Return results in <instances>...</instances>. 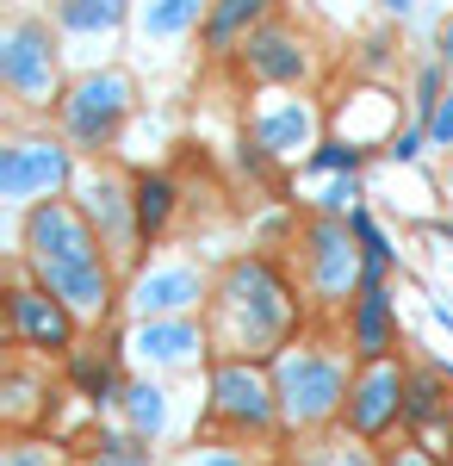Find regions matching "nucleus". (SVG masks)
<instances>
[{
    "label": "nucleus",
    "mask_w": 453,
    "mask_h": 466,
    "mask_svg": "<svg viewBox=\"0 0 453 466\" xmlns=\"http://www.w3.org/2000/svg\"><path fill=\"white\" fill-rule=\"evenodd\" d=\"M391 466H428V461H422V454H398Z\"/></svg>",
    "instance_id": "31"
},
{
    "label": "nucleus",
    "mask_w": 453,
    "mask_h": 466,
    "mask_svg": "<svg viewBox=\"0 0 453 466\" xmlns=\"http://www.w3.org/2000/svg\"><path fill=\"white\" fill-rule=\"evenodd\" d=\"M274 386H279V417H286L292 430L336 417V410H342V392H348L342 360L317 355V349H286V355L274 360Z\"/></svg>",
    "instance_id": "3"
},
{
    "label": "nucleus",
    "mask_w": 453,
    "mask_h": 466,
    "mask_svg": "<svg viewBox=\"0 0 453 466\" xmlns=\"http://www.w3.org/2000/svg\"><path fill=\"white\" fill-rule=\"evenodd\" d=\"M131 199H137V237H162V224H168V212H175V180L143 175Z\"/></svg>",
    "instance_id": "18"
},
{
    "label": "nucleus",
    "mask_w": 453,
    "mask_h": 466,
    "mask_svg": "<svg viewBox=\"0 0 453 466\" xmlns=\"http://www.w3.org/2000/svg\"><path fill=\"white\" fill-rule=\"evenodd\" d=\"M404 373L391 367V360H373L367 373H360V386L348 392V430L367 441V435H385L398 423V410H404Z\"/></svg>",
    "instance_id": "8"
},
{
    "label": "nucleus",
    "mask_w": 453,
    "mask_h": 466,
    "mask_svg": "<svg viewBox=\"0 0 453 466\" xmlns=\"http://www.w3.org/2000/svg\"><path fill=\"white\" fill-rule=\"evenodd\" d=\"M404 410H410V423H435V410H441V380L435 373H422L404 386Z\"/></svg>",
    "instance_id": "22"
},
{
    "label": "nucleus",
    "mask_w": 453,
    "mask_h": 466,
    "mask_svg": "<svg viewBox=\"0 0 453 466\" xmlns=\"http://www.w3.org/2000/svg\"><path fill=\"white\" fill-rule=\"evenodd\" d=\"M428 137H435L441 149H453V94L435 106V118H428Z\"/></svg>",
    "instance_id": "24"
},
{
    "label": "nucleus",
    "mask_w": 453,
    "mask_h": 466,
    "mask_svg": "<svg viewBox=\"0 0 453 466\" xmlns=\"http://www.w3.org/2000/svg\"><path fill=\"white\" fill-rule=\"evenodd\" d=\"M211 410H217L224 423L267 430L274 410H279V386H267V373L248 367V360H224V367L211 373Z\"/></svg>",
    "instance_id": "6"
},
{
    "label": "nucleus",
    "mask_w": 453,
    "mask_h": 466,
    "mask_svg": "<svg viewBox=\"0 0 453 466\" xmlns=\"http://www.w3.org/2000/svg\"><path fill=\"white\" fill-rule=\"evenodd\" d=\"M274 13V0H211V19H206V44L224 56L237 50V37H255L261 19Z\"/></svg>",
    "instance_id": "13"
},
{
    "label": "nucleus",
    "mask_w": 453,
    "mask_h": 466,
    "mask_svg": "<svg viewBox=\"0 0 453 466\" xmlns=\"http://www.w3.org/2000/svg\"><path fill=\"white\" fill-rule=\"evenodd\" d=\"M87 224L94 230H106V243H131L137 237V199H125V187L112 175H94L87 180Z\"/></svg>",
    "instance_id": "12"
},
{
    "label": "nucleus",
    "mask_w": 453,
    "mask_h": 466,
    "mask_svg": "<svg viewBox=\"0 0 453 466\" xmlns=\"http://www.w3.org/2000/svg\"><path fill=\"white\" fill-rule=\"evenodd\" d=\"M199 466H243V461H237V454H206Z\"/></svg>",
    "instance_id": "28"
},
{
    "label": "nucleus",
    "mask_w": 453,
    "mask_h": 466,
    "mask_svg": "<svg viewBox=\"0 0 453 466\" xmlns=\"http://www.w3.org/2000/svg\"><path fill=\"white\" fill-rule=\"evenodd\" d=\"M25 249H32V268L44 292H56L75 318H100L112 305V280H106V261H100V237L87 212H75L63 199L37 206L25 218Z\"/></svg>",
    "instance_id": "1"
},
{
    "label": "nucleus",
    "mask_w": 453,
    "mask_h": 466,
    "mask_svg": "<svg viewBox=\"0 0 453 466\" xmlns=\"http://www.w3.org/2000/svg\"><path fill=\"white\" fill-rule=\"evenodd\" d=\"M0 75L32 106H44L56 94V44H50V25L44 19H13L0 32Z\"/></svg>",
    "instance_id": "5"
},
{
    "label": "nucleus",
    "mask_w": 453,
    "mask_h": 466,
    "mask_svg": "<svg viewBox=\"0 0 453 466\" xmlns=\"http://www.w3.org/2000/svg\"><path fill=\"white\" fill-rule=\"evenodd\" d=\"M125 410H131V430L137 435H156L168 423V392L149 386V380H137V386H125Z\"/></svg>",
    "instance_id": "21"
},
{
    "label": "nucleus",
    "mask_w": 453,
    "mask_h": 466,
    "mask_svg": "<svg viewBox=\"0 0 453 466\" xmlns=\"http://www.w3.org/2000/svg\"><path fill=\"white\" fill-rule=\"evenodd\" d=\"M6 311H13V336H19V342H32V349H69V336H75V311L63 305V299H56V292L13 287Z\"/></svg>",
    "instance_id": "10"
},
{
    "label": "nucleus",
    "mask_w": 453,
    "mask_h": 466,
    "mask_svg": "<svg viewBox=\"0 0 453 466\" xmlns=\"http://www.w3.org/2000/svg\"><path fill=\"white\" fill-rule=\"evenodd\" d=\"M311 137H317V112L311 106L286 100V106L261 112V149H274V156H298V149H311Z\"/></svg>",
    "instance_id": "14"
},
{
    "label": "nucleus",
    "mask_w": 453,
    "mask_h": 466,
    "mask_svg": "<svg viewBox=\"0 0 453 466\" xmlns=\"http://www.w3.org/2000/svg\"><path fill=\"white\" fill-rule=\"evenodd\" d=\"M69 180V156L56 144H6L0 149V193L6 199H37Z\"/></svg>",
    "instance_id": "9"
},
{
    "label": "nucleus",
    "mask_w": 453,
    "mask_h": 466,
    "mask_svg": "<svg viewBox=\"0 0 453 466\" xmlns=\"http://www.w3.org/2000/svg\"><path fill=\"white\" fill-rule=\"evenodd\" d=\"M435 237H441V243H453V224H441V230H435Z\"/></svg>",
    "instance_id": "32"
},
{
    "label": "nucleus",
    "mask_w": 453,
    "mask_h": 466,
    "mask_svg": "<svg viewBox=\"0 0 453 466\" xmlns=\"http://www.w3.org/2000/svg\"><path fill=\"white\" fill-rule=\"evenodd\" d=\"M217 305L237 323V349L243 355H274L286 342V329H292V318H298V299L286 292V280L267 261H237L224 274V287H217Z\"/></svg>",
    "instance_id": "2"
},
{
    "label": "nucleus",
    "mask_w": 453,
    "mask_h": 466,
    "mask_svg": "<svg viewBox=\"0 0 453 466\" xmlns=\"http://www.w3.org/2000/svg\"><path fill=\"white\" fill-rule=\"evenodd\" d=\"M199 6H206V0H143L137 25H143V37H180L199 19Z\"/></svg>",
    "instance_id": "19"
},
{
    "label": "nucleus",
    "mask_w": 453,
    "mask_h": 466,
    "mask_svg": "<svg viewBox=\"0 0 453 466\" xmlns=\"http://www.w3.org/2000/svg\"><path fill=\"white\" fill-rule=\"evenodd\" d=\"M75 380H81V392H94L106 404V398H112V367H106V360H94V355H81L75 360Z\"/></svg>",
    "instance_id": "23"
},
{
    "label": "nucleus",
    "mask_w": 453,
    "mask_h": 466,
    "mask_svg": "<svg viewBox=\"0 0 453 466\" xmlns=\"http://www.w3.org/2000/svg\"><path fill=\"white\" fill-rule=\"evenodd\" d=\"M441 56H453V19L441 25Z\"/></svg>",
    "instance_id": "29"
},
{
    "label": "nucleus",
    "mask_w": 453,
    "mask_h": 466,
    "mask_svg": "<svg viewBox=\"0 0 453 466\" xmlns=\"http://www.w3.org/2000/svg\"><path fill=\"white\" fill-rule=\"evenodd\" d=\"M311 280H317V292H323V299H348V292L367 280L348 218L329 212V218H317V224H311Z\"/></svg>",
    "instance_id": "7"
},
{
    "label": "nucleus",
    "mask_w": 453,
    "mask_h": 466,
    "mask_svg": "<svg viewBox=\"0 0 453 466\" xmlns=\"http://www.w3.org/2000/svg\"><path fill=\"white\" fill-rule=\"evenodd\" d=\"M248 69L261 81H298L305 75V50L292 32H255L248 37Z\"/></svg>",
    "instance_id": "16"
},
{
    "label": "nucleus",
    "mask_w": 453,
    "mask_h": 466,
    "mask_svg": "<svg viewBox=\"0 0 453 466\" xmlns=\"http://www.w3.org/2000/svg\"><path fill=\"white\" fill-rule=\"evenodd\" d=\"M131 349H137L143 360H186L199 349V329L186 318H143L137 336H131Z\"/></svg>",
    "instance_id": "15"
},
{
    "label": "nucleus",
    "mask_w": 453,
    "mask_h": 466,
    "mask_svg": "<svg viewBox=\"0 0 453 466\" xmlns=\"http://www.w3.org/2000/svg\"><path fill=\"white\" fill-rule=\"evenodd\" d=\"M448 187H453V168H448Z\"/></svg>",
    "instance_id": "34"
},
{
    "label": "nucleus",
    "mask_w": 453,
    "mask_h": 466,
    "mask_svg": "<svg viewBox=\"0 0 453 466\" xmlns=\"http://www.w3.org/2000/svg\"><path fill=\"white\" fill-rule=\"evenodd\" d=\"M385 13H410V6H417V0H379Z\"/></svg>",
    "instance_id": "30"
},
{
    "label": "nucleus",
    "mask_w": 453,
    "mask_h": 466,
    "mask_svg": "<svg viewBox=\"0 0 453 466\" xmlns=\"http://www.w3.org/2000/svg\"><path fill=\"white\" fill-rule=\"evenodd\" d=\"M56 19L69 32H112L125 19V0H56Z\"/></svg>",
    "instance_id": "20"
},
{
    "label": "nucleus",
    "mask_w": 453,
    "mask_h": 466,
    "mask_svg": "<svg viewBox=\"0 0 453 466\" xmlns=\"http://www.w3.org/2000/svg\"><path fill=\"white\" fill-rule=\"evenodd\" d=\"M311 466H373L360 448H329V454H311Z\"/></svg>",
    "instance_id": "27"
},
{
    "label": "nucleus",
    "mask_w": 453,
    "mask_h": 466,
    "mask_svg": "<svg viewBox=\"0 0 453 466\" xmlns=\"http://www.w3.org/2000/svg\"><path fill=\"white\" fill-rule=\"evenodd\" d=\"M6 466H37V461H25V454H13V461H6Z\"/></svg>",
    "instance_id": "33"
},
{
    "label": "nucleus",
    "mask_w": 453,
    "mask_h": 466,
    "mask_svg": "<svg viewBox=\"0 0 453 466\" xmlns=\"http://www.w3.org/2000/svg\"><path fill=\"white\" fill-rule=\"evenodd\" d=\"M354 349L367 360H385V349H391V299H385V287H360V299H354Z\"/></svg>",
    "instance_id": "17"
},
{
    "label": "nucleus",
    "mask_w": 453,
    "mask_h": 466,
    "mask_svg": "<svg viewBox=\"0 0 453 466\" xmlns=\"http://www.w3.org/2000/svg\"><path fill=\"white\" fill-rule=\"evenodd\" d=\"M206 299V280L193 268H149L137 280V311L143 318H180Z\"/></svg>",
    "instance_id": "11"
},
{
    "label": "nucleus",
    "mask_w": 453,
    "mask_h": 466,
    "mask_svg": "<svg viewBox=\"0 0 453 466\" xmlns=\"http://www.w3.org/2000/svg\"><path fill=\"white\" fill-rule=\"evenodd\" d=\"M354 199H360V187H354V180H336V187H329V199H323V212L348 218V212H354Z\"/></svg>",
    "instance_id": "25"
},
{
    "label": "nucleus",
    "mask_w": 453,
    "mask_h": 466,
    "mask_svg": "<svg viewBox=\"0 0 453 466\" xmlns=\"http://www.w3.org/2000/svg\"><path fill=\"white\" fill-rule=\"evenodd\" d=\"M354 162H360V149H354V144H329V149H317V168H348V175H354Z\"/></svg>",
    "instance_id": "26"
},
{
    "label": "nucleus",
    "mask_w": 453,
    "mask_h": 466,
    "mask_svg": "<svg viewBox=\"0 0 453 466\" xmlns=\"http://www.w3.org/2000/svg\"><path fill=\"white\" fill-rule=\"evenodd\" d=\"M137 100V87H131V75L106 69V75H87V81H75L69 100H63V125H69V137L81 149H100L118 137V125H125V112Z\"/></svg>",
    "instance_id": "4"
}]
</instances>
